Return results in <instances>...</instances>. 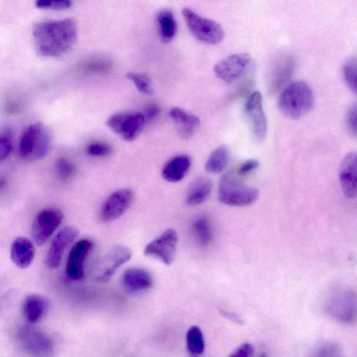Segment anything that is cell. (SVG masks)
Instances as JSON below:
<instances>
[{
    "mask_svg": "<svg viewBox=\"0 0 357 357\" xmlns=\"http://www.w3.org/2000/svg\"><path fill=\"white\" fill-rule=\"evenodd\" d=\"M32 36L38 54L58 57L65 54L75 45L77 26L70 18L39 22L34 24Z\"/></svg>",
    "mask_w": 357,
    "mask_h": 357,
    "instance_id": "cell-1",
    "label": "cell"
},
{
    "mask_svg": "<svg viewBox=\"0 0 357 357\" xmlns=\"http://www.w3.org/2000/svg\"><path fill=\"white\" fill-rule=\"evenodd\" d=\"M313 93L304 81L296 80L289 84L281 92L278 99L280 112L290 119H299L312 108Z\"/></svg>",
    "mask_w": 357,
    "mask_h": 357,
    "instance_id": "cell-2",
    "label": "cell"
},
{
    "mask_svg": "<svg viewBox=\"0 0 357 357\" xmlns=\"http://www.w3.org/2000/svg\"><path fill=\"white\" fill-rule=\"evenodd\" d=\"M235 170L225 173L221 178L218 188V200L231 206H247L259 197L257 188L245 183Z\"/></svg>",
    "mask_w": 357,
    "mask_h": 357,
    "instance_id": "cell-3",
    "label": "cell"
},
{
    "mask_svg": "<svg viewBox=\"0 0 357 357\" xmlns=\"http://www.w3.org/2000/svg\"><path fill=\"white\" fill-rule=\"evenodd\" d=\"M323 308L325 314L340 324H354L357 317L356 294L350 288L335 287L327 296Z\"/></svg>",
    "mask_w": 357,
    "mask_h": 357,
    "instance_id": "cell-4",
    "label": "cell"
},
{
    "mask_svg": "<svg viewBox=\"0 0 357 357\" xmlns=\"http://www.w3.org/2000/svg\"><path fill=\"white\" fill-rule=\"evenodd\" d=\"M52 142L50 129L43 123H34L22 132L19 142V154L27 161L44 158L48 153Z\"/></svg>",
    "mask_w": 357,
    "mask_h": 357,
    "instance_id": "cell-5",
    "label": "cell"
},
{
    "mask_svg": "<svg viewBox=\"0 0 357 357\" xmlns=\"http://www.w3.org/2000/svg\"><path fill=\"white\" fill-rule=\"evenodd\" d=\"M182 14L190 32L197 40L216 45L224 39L225 31L217 22L204 17L187 7L183 8Z\"/></svg>",
    "mask_w": 357,
    "mask_h": 357,
    "instance_id": "cell-6",
    "label": "cell"
},
{
    "mask_svg": "<svg viewBox=\"0 0 357 357\" xmlns=\"http://www.w3.org/2000/svg\"><path fill=\"white\" fill-rule=\"evenodd\" d=\"M16 338L22 351L29 357H53L54 344L45 332L30 325L21 326Z\"/></svg>",
    "mask_w": 357,
    "mask_h": 357,
    "instance_id": "cell-7",
    "label": "cell"
},
{
    "mask_svg": "<svg viewBox=\"0 0 357 357\" xmlns=\"http://www.w3.org/2000/svg\"><path fill=\"white\" fill-rule=\"evenodd\" d=\"M145 123L142 113L128 112L112 114L105 123L123 139L131 142L141 133Z\"/></svg>",
    "mask_w": 357,
    "mask_h": 357,
    "instance_id": "cell-8",
    "label": "cell"
},
{
    "mask_svg": "<svg viewBox=\"0 0 357 357\" xmlns=\"http://www.w3.org/2000/svg\"><path fill=\"white\" fill-rule=\"evenodd\" d=\"M63 218V212L54 207L40 211L35 217L31 226V236L34 243L44 245L58 228Z\"/></svg>",
    "mask_w": 357,
    "mask_h": 357,
    "instance_id": "cell-9",
    "label": "cell"
},
{
    "mask_svg": "<svg viewBox=\"0 0 357 357\" xmlns=\"http://www.w3.org/2000/svg\"><path fill=\"white\" fill-rule=\"evenodd\" d=\"M178 234L174 229H167L144 248L145 255L170 265L174 260L178 245Z\"/></svg>",
    "mask_w": 357,
    "mask_h": 357,
    "instance_id": "cell-10",
    "label": "cell"
},
{
    "mask_svg": "<svg viewBox=\"0 0 357 357\" xmlns=\"http://www.w3.org/2000/svg\"><path fill=\"white\" fill-rule=\"evenodd\" d=\"M132 256L130 249L122 245H116L109 249L96 266V280L108 282L116 270L128 262Z\"/></svg>",
    "mask_w": 357,
    "mask_h": 357,
    "instance_id": "cell-11",
    "label": "cell"
},
{
    "mask_svg": "<svg viewBox=\"0 0 357 357\" xmlns=\"http://www.w3.org/2000/svg\"><path fill=\"white\" fill-rule=\"evenodd\" d=\"M133 199L134 193L130 189L123 188L114 191L106 198L100 207V221L109 222L118 219L129 208Z\"/></svg>",
    "mask_w": 357,
    "mask_h": 357,
    "instance_id": "cell-12",
    "label": "cell"
},
{
    "mask_svg": "<svg viewBox=\"0 0 357 357\" xmlns=\"http://www.w3.org/2000/svg\"><path fill=\"white\" fill-rule=\"evenodd\" d=\"M250 61L248 53L233 54L220 60L214 66V73L220 79L231 83L242 75Z\"/></svg>",
    "mask_w": 357,
    "mask_h": 357,
    "instance_id": "cell-13",
    "label": "cell"
},
{
    "mask_svg": "<svg viewBox=\"0 0 357 357\" xmlns=\"http://www.w3.org/2000/svg\"><path fill=\"white\" fill-rule=\"evenodd\" d=\"M245 113L251 123L252 132L259 140H264L267 132V121L264 114L261 95L252 92L245 104Z\"/></svg>",
    "mask_w": 357,
    "mask_h": 357,
    "instance_id": "cell-14",
    "label": "cell"
},
{
    "mask_svg": "<svg viewBox=\"0 0 357 357\" xmlns=\"http://www.w3.org/2000/svg\"><path fill=\"white\" fill-rule=\"evenodd\" d=\"M78 236L79 230L73 226H66L56 234L46 256V264L50 268H56L60 265L66 249Z\"/></svg>",
    "mask_w": 357,
    "mask_h": 357,
    "instance_id": "cell-15",
    "label": "cell"
},
{
    "mask_svg": "<svg viewBox=\"0 0 357 357\" xmlns=\"http://www.w3.org/2000/svg\"><path fill=\"white\" fill-rule=\"evenodd\" d=\"M93 243L88 238L76 242L71 248L66 262V273L73 280H79L84 275V261L92 248Z\"/></svg>",
    "mask_w": 357,
    "mask_h": 357,
    "instance_id": "cell-16",
    "label": "cell"
},
{
    "mask_svg": "<svg viewBox=\"0 0 357 357\" xmlns=\"http://www.w3.org/2000/svg\"><path fill=\"white\" fill-rule=\"evenodd\" d=\"M354 151L349 153L342 160L339 169V179L344 196L354 199L357 194V160Z\"/></svg>",
    "mask_w": 357,
    "mask_h": 357,
    "instance_id": "cell-17",
    "label": "cell"
},
{
    "mask_svg": "<svg viewBox=\"0 0 357 357\" xmlns=\"http://www.w3.org/2000/svg\"><path fill=\"white\" fill-rule=\"evenodd\" d=\"M295 68V59L290 54L279 56L269 73L268 84L271 93H275L291 77Z\"/></svg>",
    "mask_w": 357,
    "mask_h": 357,
    "instance_id": "cell-18",
    "label": "cell"
},
{
    "mask_svg": "<svg viewBox=\"0 0 357 357\" xmlns=\"http://www.w3.org/2000/svg\"><path fill=\"white\" fill-rule=\"evenodd\" d=\"M192 165V158L187 154L176 155L169 159L163 165L161 175L169 183H177L183 180Z\"/></svg>",
    "mask_w": 357,
    "mask_h": 357,
    "instance_id": "cell-19",
    "label": "cell"
},
{
    "mask_svg": "<svg viewBox=\"0 0 357 357\" xmlns=\"http://www.w3.org/2000/svg\"><path fill=\"white\" fill-rule=\"evenodd\" d=\"M169 115L176 125L178 134L184 139L191 137L201 123L197 116L177 107L171 108Z\"/></svg>",
    "mask_w": 357,
    "mask_h": 357,
    "instance_id": "cell-20",
    "label": "cell"
},
{
    "mask_svg": "<svg viewBox=\"0 0 357 357\" xmlns=\"http://www.w3.org/2000/svg\"><path fill=\"white\" fill-rule=\"evenodd\" d=\"M48 307L47 298L38 294L26 296L22 303L23 316L31 324L40 321L45 316Z\"/></svg>",
    "mask_w": 357,
    "mask_h": 357,
    "instance_id": "cell-21",
    "label": "cell"
},
{
    "mask_svg": "<svg viewBox=\"0 0 357 357\" xmlns=\"http://www.w3.org/2000/svg\"><path fill=\"white\" fill-rule=\"evenodd\" d=\"M35 255L33 242L25 236L16 238L10 246V258L20 268H26L32 263Z\"/></svg>",
    "mask_w": 357,
    "mask_h": 357,
    "instance_id": "cell-22",
    "label": "cell"
},
{
    "mask_svg": "<svg viewBox=\"0 0 357 357\" xmlns=\"http://www.w3.org/2000/svg\"><path fill=\"white\" fill-rule=\"evenodd\" d=\"M122 282L125 287L132 291L146 290L153 284L151 274L140 268H132L126 270L123 274Z\"/></svg>",
    "mask_w": 357,
    "mask_h": 357,
    "instance_id": "cell-23",
    "label": "cell"
},
{
    "mask_svg": "<svg viewBox=\"0 0 357 357\" xmlns=\"http://www.w3.org/2000/svg\"><path fill=\"white\" fill-rule=\"evenodd\" d=\"M212 186L211 180L207 177L201 176L194 180L186 193L187 204L197 206L205 202L211 194Z\"/></svg>",
    "mask_w": 357,
    "mask_h": 357,
    "instance_id": "cell-24",
    "label": "cell"
},
{
    "mask_svg": "<svg viewBox=\"0 0 357 357\" xmlns=\"http://www.w3.org/2000/svg\"><path fill=\"white\" fill-rule=\"evenodd\" d=\"M156 23L161 40L166 43L171 42L177 32V23L173 12L167 8L159 10Z\"/></svg>",
    "mask_w": 357,
    "mask_h": 357,
    "instance_id": "cell-25",
    "label": "cell"
},
{
    "mask_svg": "<svg viewBox=\"0 0 357 357\" xmlns=\"http://www.w3.org/2000/svg\"><path fill=\"white\" fill-rule=\"evenodd\" d=\"M229 160V151L226 145H220L215 148L209 155L206 163L205 169L211 174L222 172L227 166Z\"/></svg>",
    "mask_w": 357,
    "mask_h": 357,
    "instance_id": "cell-26",
    "label": "cell"
},
{
    "mask_svg": "<svg viewBox=\"0 0 357 357\" xmlns=\"http://www.w3.org/2000/svg\"><path fill=\"white\" fill-rule=\"evenodd\" d=\"M192 231L197 242L202 247L208 246L213 238L210 220L205 215L195 218L192 222Z\"/></svg>",
    "mask_w": 357,
    "mask_h": 357,
    "instance_id": "cell-27",
    "label": "cell"
},
{
    "mask_svg": "<svg viewBox=\"0 0 357 357\" xmlns=\"http://www.w3.org/2000/svg\"><path fill=\"white\" fill-rule=\"evenodd\" d=\"M187 349L191 356H196L204 350V340L202 332L197 326H191L186 333Z\"/></svg>",
    "mask_w": 357,
    "mask_h": 357,
    "instance_id": "cell-28",
    "label": "cell"
},
{
    "mask_svg": "<svg viewBox=\"0 0 357 357\" xmlns=\"http://www.w3.org/2000/svg\"><path fill=\"white\" fill-rule=\"evenodd\" d=\"M126 77L128 79L132 81L136 88L141 93L151 96L154 93L152 86V82L150 77L144 73L137 72H128Z\"/></svg>",
    "mask_w": 357,
    "mask_h": 357,
    "instance_id": "cell-29",
    "label": "cell"
},
{
    "mask_svg": "<svg viewBox=\"0 0 357 357\" xmlns=\"http://www.w3.org/2000/svg\"><path fill=\"white\" fill-rule=\"evenodd\" d=\"M342 76L349 89L356 93V59L351 57L345 61L342 68Z\"/></svg>",
    "mask_w": 357,
    "mask_h": 357,
    "instance_id": "cell-30",
    "label": "cell"
},
{
    "mask_svg": "<svg viewBox=\"0 0 357 357\" xmlns=\"http://www.w3.org/2000/svg\"><path fill=\"white\" fill-rule=\"evenodd\" d=\"M340 346L334 342H326L318 346L310 357H342Z\"/></svg>",
    "mask_w": 357,
    "mask_h": 357,
    "instance_id": "cell-31",
    "label": "cell"
},
{
    "mask_svg": "<svg viewBox=\"0 0 357 357\" xmlns=\"http://www.w3.org/2000/svg\"><path fill=\"white\" fill-rule=\"evenodd\" d=\"M56 171L61 179H68L75 172L74 164L66 158H60L56 162Z\"/></svg>",
    "mask_w": 357,
    "mask_h": 357,
    "instance_id": "cell-32",
    "label": "cell"
},
{
    "mask_svg": "<svg viewBox=\"0 0 357 357\" xmlns=\"http://www.w3.org/2000/svg\"><path fill=\"white\" fill-rule=\"evenodd\" d=\"M86 153L93 157H105L112 152V147L107 143L95 142L89 144L86 147Z\"/></svg>",
    "mask_w": 357,
    "mask_h": 357,
    "instance_id": "cell-33",
    "label": "cell"
},
{
    "mask_svg": "<svg viewBox=\"0 0 357 357\" xmlns=\"http://www.w3.org/2000/svg\"><path fill=\"white\" fill-rule=\"evenodd\" d=\"M12 151V138L8 130L0 131V161L6 159Z\"/></svg>",
    "mask_w": 357,
    "mask_h": 357,
    "instance_id": "cell-34",
    "label": "cell"
},
{
    "mask_svg": "<svg viewBox=\"0 0 357 357\" xmlns=\"http://www.w3.org/2000/svg\"><path fill=\"white\" fill-rule=\"evenodd\" d=\"M35 5L40 9L63 10L72 6V1L68 0H38Z\"/></svg>",
    "mask_w": 357,
    "mask_h": 357,
    "instance_id": "cell-35",
    "label": "cell"
},
{
    "mask_svg": "<svg viewBox=\"0 0 357 357\" xmlns=\"http://www.w3.org/2000/svg\"><path fill=\"white\" fill-rule=\"evenodd\" d=\"M346 128L354 137L356 136V105L353 103L349 108L345 118Z\"/></svg>",
    "mask_w": 357,
    "mask_h": 357,
    "instance_id": "cell-36",
    "label": "cell"
},
{
    "mask_svg": "<svg viewBox=\"0 0 357 357\" xmlns=\"http://www.w3.org/2000/svg\"><path fill=\"white\" fill-rule=\"evenodd\" d=\"M259 166V162L256 159H249L242 162L236 169L235 172L238 175L243 177L255 171Z\"/></svg>",
    "mask_w": 357,
    "mask_h": 357,
    "instance_id": "cell-37",
    "label": "cell"
},
{
    "mask_svg": "<svg viewBox=\"0 0 357 357\" xmlns=\"http://www.w3.org/2000/svg\"><path fill=\"white\" fill-rule=\"evenodd\" d=\"M254 347L250 343H243L238 346L227 357H252Z\"/></svg>",
    "mask_w": 357,
    "mask_h": 357,
    "instance_id": "cell-38",
    "label": "cell"
},
{
    "mask_svg": "<svg viewBox=\"0 0 357 357\" xmlns=\"http://www.w3.org/2000/svg\"><path fill=\"white\" fill-rule=\"evenodd\" d=\"M160 112V108L158 105L155 103L149 104L142 112L145 122L153 121L158 116Z\"/></svg>",
    "mask_w": 357,
    "mask_h": 357,
    "instance_id": "cell-39",
    "label": "cell"
},
{
    "mask_svg": "<svg viewBox=\"0 0 357 357\" xmlns=\"http://www.w3.org/2000/svg\"><path fill=\"white\" fill-rule=\"evenodd\" d=\"M109 64L104 61H96L93 62H90L85 67L87 70L92 72H101L106 70Z\"/></svg>",
    "mask_w": 357,
    "mask_h": 357,
    "instance_id": "cell-40",
    "label": "cell"
},
{
    "mask_svg": "<svg viewBox=\"0 0 357 357\" xmlns=\"http://www.w3.org/2000/svg\"><path fill=\"white\" fill-rule=\"evenodd\" d=\"M220 312L222 314L224 317L231 320L235 323L241 324L243 322L242 319L234 312L222 309L220 310Z\"/></svg>",
    "mask_w": 357,
    "mask_h": 357,
    "instance_id": "cell-41",
    "label": "cell"
},
{
    "mask_svg": "<svg viewBox=\"0 0 357 357\" xmlns=\"http://www.w3.org/2000/svg\"><path fill=\"white\" fill-rule=\"evenodd\" d=\"M258 357H268L267 356V354L265 353V352H263L261 354H260Z\"/></svg>",
    "mask_w": 357,
    "mask_h": 357,
    "instance_id": "cell-42",
    "label": "cell"
},
{
    "mask_svg": "<svg viewBox=\"0 0 357 357\" xmlns=\"http://www.w3.org/2000/svg\"><path fill=\"white\" fill-rule=\"evenodd\" d=\"M191 357H196V356H191Z\"/></svg>",
    "mask_w": 357,
    "mask_h": 357,
    "instance_id": "cell-43",
    "label": "cell"
}]
</instances>
